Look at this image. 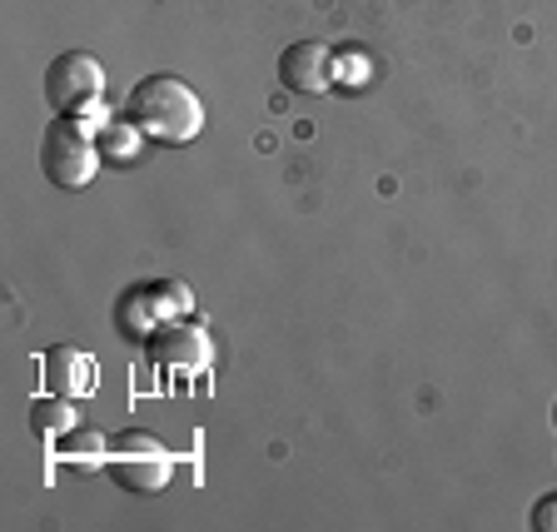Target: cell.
Listing matches in <instances>:
<instances>
[{
    "label": "cell",
    "mask_w": 557,
    "mask_h": 532,
    "mask_svg": "<svg viewBox=\"0 0 557 532\" xmlns=\"http://www.w3.org/2000/svg\"><path fill=\"white\" fill-rule=\"evenodd\" d=\"M125 115L139 125V135L154 145H189L205 129V100L180 75H145L129 90Z\"/></svg>",
    "instance_id": "1"
},
{
    "label": "cell",
    "mask_w": 557,
    "mask_h": 532,
    "mask_svg": "<svg viewBox=\"0 0 557 532\" xmlns=\"http://www.w3.org/2000/svg\"><path fill=\"white\" fill-rule=\"evenodd\" d=\"M104 164L100 145H95V135L81 125L75 115H60L50 120L46 139H40V170H46L50 185L60 189H85L95 180V170Z\"/></svg>",
    "instance_id": "2"
},
{
    "label": "cell",
    "mask_w": 557,
    "mask_h": 532,
    "mask_svg": "<svg viewBox=\"0 0 557 532\" xmlns=\"http://www.w3.org/2000/svg\"><path fill=\"white\" fill-rule=\"evenodd\" d=\"M104 468H110V478H115L120 487H129V493H160L174 473V458L154 433L129 429V433H120V438H110Z\"/></svg>",
    "instance_id": "3"
},
{
    "label": "cell",
    "mask_w": 557,
    "mask_h": 532,
    "mask_svg": "<svg viewBox=\"0 0 557 532\" xmlns=\"http://www.w3.org/2000/svg\"><path fill=\"white\" fill-rule=\"evenodd\" d=\"M104 95V70L95 55L85 50H65L46 65V100L55 104V115H75V110H90Z\"/></svg>",
    "instance_id": "4"
},
{
    "label": "cell",
    "mask_w": 557,
    "mask_h": 532,
    "mask_svg": "<svg viewBox=\"0 0 557 532\" xmlns=\"http://www.w3.org/2000/svg\"><path fill=\"white\" fill-rule=\"evenodd\" d=\"M40 383L46 394H60V398H90L95 394V354L75 344H55L40 354Z\"/></svg>",
    "instance_id": "5"
},
{
    "label": "cell",
    "mask_w": 557,
    "mask_h": 532,
    "mask_svg": "<svg viewBox=\"0 0 557 532\" xmlns=\"http://www.w3.org/2000/svg\"><path fill=\"white\" fill-rule=\"evenodd\" d=\"M278 81L294 95H324L334 85V55H329V46L324 40H294L278 55Z\"/></svg>",
    "instance_id": "6"
},
{
    "label": "cell",
    "mask_w": 557,
    "mask_h": 532,
    "mask_svg": "<svg viewBox=\"0 0 557 532\" xmlns=\"http://www.w3.org/2000/svg\"><path fill=\"white\" fill-rule=\"evenodd\" d=\"M150 354L160 363H170V369H180V373H195V369H205V363L214 359V344H209V334L199 324L174 319V324H160L150 334Z\"/></svg>",
    "instance_id": "7"
},
{
    "label": "cell",
    "mask_w": 557,
    "mask_h": 532,
    "mask_svg": "<svg viewBox=\"0 0 557 532\" xmlns=\"http://www.w3.org/2000/svg\"><path fill=\"white\" fill-rule=\"evenodd\" d=\"M115 319H120V334H125V338H145V344H150V334L164 324V319H170V309H164L160 289H154V284H145V289H129L125 299H120Z\"/></svg>",
    "instance_id": "8"
},
{
    "label": "cell",
    "mask_w": 557,
    "mask_h": 532,
    "mask_svg": "<svg viewBox=\"0 0 557 532\" xmlns=\"http://www.w3.org/2000/svg\"><path fill=\"white\" fill-rule=\"evenodd\" d=\"M55 463L60 468H81V473H90V468H104V458H110V438L95 429H70L60 433L55 443Z\"/></svg>",
    "instance_id": "9"
},
{
    "label": "cell",
    "mask_w": 557,
    "mask_h": 532,
    "mask_svg": "<svg viewBox=\"0 0 557 532\" xmlns=\"http://www.w3.org/2000/svg\"><path fill=\"white\" fill-rule=\"evenodd\" d=\"M70 429H81V408H75V398L50 394V398H35L30 404V433L35 438L55 443L60 433H70Z\"/></svg>",
    "instance_id": "10"
},
{
    "label": "cell",
    "mask_w": 557,
    "mask_h": 532,
    "mask_svg": "<svg viewBox=\"0 0 557 532\" xmlns=\"http://www.w3.org/2000/svg\"><path fill=\"white\" fill-rule=\"evenodd\" d=\"M95 145H100V154L110 164H125V160H135V154H139V125H135V120L110 115L100 125V135H95Z\"/></svg>",
    "instance_id": "11"
},
{
    "label": "cell",
    "mask_w": 557,
    "mask_h": 532,
    "mask_svg": "<svg viewBox=\"0 0 557 532\" xmlns=\"http://www.w3.org/2000/svg\"><path fill=\"white\" fill-rule=\"evenodd\" d=\"M160 289V299H164V309H170V319H185L189 309H195V299H189V289L180 284V279H164V284H154Z\"/></svg>",
    "instance_id": "12"
},
{
    "label": "cell",
    "mask_w": 557,
    "mask_h": 532,
    "mask_svg": "<svg viewBox=\"0 0 557 532\" xmlns=\"http://www.w3.org/2000/svg\"><path fill=\"white\" fill-rule=\"evenodd\" d=\"M533 532H557V493L533 503Z\"/></svg>",
    "instance_id": "13"
},
{
    "label": "cell",
    "mask_w": 557,
    "mask_h": 532,
    "mask_svg": "<svg viewBox=\"0 0 557 532\" xmlns=\"http://www.w3.org/2000/svg\"><path fill=\"white\" fill-rule=\"evenodd\" d=\"M553 429H557V404H553Z\"/></svg>",
    "instance_id": "14"
}]
</instances>
